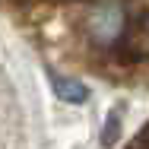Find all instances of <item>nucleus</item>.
<instances>
[{
	"label": "nucleus",
	"instance_id": "nucleus-4",
	"mask_svg": "<svg viewBox=\"0 0 149 149\" xmlns=\"http://www.w3.org/2000/svg\"><path fill=\"white\" fill-rule=\"evenodd\" d=\"M114 130H118V111L111 114V120H108V130H105V143H114Z\"/></svg>",
	"mask_w": 149,
	"mask_h": 149
},
{
	"label": "nucleus",
	"instance_id": "nucleus-3",
	"mask_svg": "<svg viewBox=\"0 0 149 149\" xmlns=\"http://www.w3.org/2000/svg\"><path fill=\"white\" fill-rule=\"evenodd\" d=\"M51 83H54V92H57L63 102H86V86L83 83H76V79H63V76H57V73H51Z\"/></svg>",
	"mask_w": 149,
	"mask_h": 149
},
{
	"label": "nucleus",
	"instance_id": "nucleus-1",
	"mask_svg": "<svg viewBox=\"0 0 149 149\" xmlns=\"http://www.w3.org/2000/svg\"><path fill=\"white\" fill-rule=\"evenodd\" d=\"M86 32L95 45L102 48H111L114 41L124 38L127 32V13H124V3L120 0H98L86 13Z\"/></svg>",
	"mask_w": 149,
	"mask_h": 149
},
{
	"label": "nucleus",
	"instance_id": "nucleus-2",
	"mask_svg": "<svg viewBox=\"0 0 149 149\" xmlns=\"http://www.w3.org/2000/svg\"><path fill=\"white\" fill-rule=\"evenodd\" d=\"M120 45H124L127 60H149V13L127 22V32H124Z\"/></svg>",
	"mask_w": 149,
	"mask_h": 149
}]
</instances>
